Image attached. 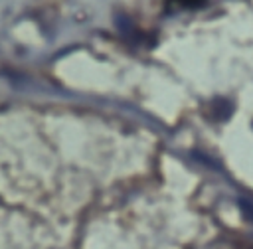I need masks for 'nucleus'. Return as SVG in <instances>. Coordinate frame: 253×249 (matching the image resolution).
I'll list each match as a JSON object with an SVG mask.
<instances>
[{
	"label": "nucleus",
	"mask_w": 253,
	"mask_h": 249,
	"mask_svg": "<svg viewBox=\"0 0 253 249\" xmlns=\"http://www.w3.org/2000/svg\"><path fill=\"white\" fill-rule=\"evenodd\" d=\"M211 107H213L211 113H215V115H213L215 119H225V117L229 115V111H231V107H229L225 101H215Z\"/></svg>",
	"instance_id": "1"
},
{
	"label": "nucleus",
	"mask_w": 253,
	"mask_h": 249,
	"mask_svg": "<svg viewBox=\"0 0 253 249\" xmlns=\"http://www.w3.org/2000/svg\"><path fill=\"white\" fill-rule=\"evenodd\" d=\"M202 0H170L172 6L176 8H192V6H198Z\"/></svg>",
	"instance_id": "2"
}]
</instances>
